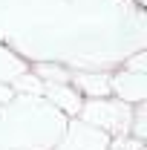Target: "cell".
Instances as JSON below:
<instances>
[{"label": "cell", "mask_w": 147, "mask_h": 150, "mask_svg": "<svg viewBox=\"0 0 147 150\" xmlns=\"http://www.w3.org/2000/svg\"><path fill=\"white\" fill-rule=\"evenodd\" d=\"M26 72V61L9 52L6 46H0V84H12L18 75Z\"/></svg>", "instance_id": "52a82bcc"}, {"label": "cell", "mask_w": 147, "mask_h": 150, "mask_svg": "<svg viewBox=\"0 0 147 150\" xmlns=\"http://www.w3.org/2000/svg\"><path fill=\"white\" fill-rule=\"evenodd\" d=\"M136 3H139V6H144V3H147V0H136Z\"/></svg>", "instance_id": "4fadbf2b"}, {"label": "cell", "mask_w": 147, "mask_h": 150, "mask_svg": "<svg viewBox=\"0 0 147 150\" xmlns=\"http://www.w3.org/2000/svg\"><path fill=\"white\" fill-rule=\"evenodd\" d=\"M64 130V112L43 95H12L0 104V150H52Z\"/></svg>", "instance_id": "6da1fadb"}, {"label": "cell", "mask_w": 147, "mask_h": 150, "mask_svg": "<svg viewBox=\"0 0 147 150\" xmlns=\"http://www.w3.org/2000/svg\"><path fill=\"white\" fill-rule=\"evenodd\" d=\"M37 78L43 84H69L72 75L66 72L64 67H55V64H37Z\"/></svg>", "instance_id": "ba28073f"}, {"label": "cell", "mask_w": 147, "mask_h": 150, "mask_svg": "<svg viewBox=\"0 0 147 150\" xmlns=\"http://www.w3.org/2000/svg\"><path fill=\"white\" fill-rule=\"evenodd\" d=\"M69 81L84 95H90V98H107L110 95V75L107 72H98V69H92V72H75Z\"/></svg>", "instance_id": "8992f818"}, {"label": "cell", "mask_w": 147, "mask_h": 150, "mask_svg": "<svg viewBox=\"0 0 147 150\" xmlns=\"http://www.w3.org/2000/svg\"><path fill=\"white\" fill-rule=\"evenodd\" d=\"M43 98L66 115H78L81 104H84L78 90H72L69 84H43Z\"/></svg>", "instance_id": "5b68a950"}, {"label": "cell", "mask_w": 147, "mask_h": 150, "mask_svg": "<svg viewBox=\"0 0 147 150\" xmlns=\"http://www.w3.org/2000/svg\"><path fill=\"white\" fill-rule=\"evenodd\" d=\"M133 107H136V110H133L130 133H133V139L144 142V139H147V107H144V101H141V104H133Z\"/></svg>", "instance_id": "30bf717a"}, {"label": "cell", "mask_w": 147, "mask_h": 150, "mask_svg": "<svg viewBox=\"0 0 147 150\" xmlns=\"http://www.w3.org/2000/svg\"><path fill=\"white\" fill-rule=\"evenodd\" d=\"M52 150H110V136L87 121H66V130Z\"/></svg>", "instance_id": "3957f363"}, {"label": "cell", "mask_w": 147, "mask_h": 150, "mask_svg": "<svg viewBox=\"0 0 147 150\" xmlns=\"http://www.w3.org/2000/svg\"><path fill=\"white\" fill-rule=\"evenodd\" d=\"M110 150H144V142L130 139V136H118V142H110Z\"/></svg>", "instance_id": "8fae6325"}, {"label": "cell", "mask_w": 147, "mask_h": 150, "mask_svg": "<svg viewBox=\"0 0 147 150\" xmlns=\"http://www.w3.org/2000/svg\"><path fill=\"white\" fill-rule=\"evenodd\" d=\"M110 93H115L118 101H124V104H141L147 98V72L121 69V72L110 75Z\"/></svg>", "instance_id": "277c9868"}, {"label": "cell", "mask_w": 147, "mask_h": 150, "mask_svg": "<svg viewBox=\"0 0 147 150\" xmlns=\"http://www.w3.org/2000/svg\"><path fill=\"white\" fill-rule=\"evenodd\" d=\"M124 69H133V72H147V64H144V52H133V55L124 61Z\"/></svg>", "instance_id": "7c38bea8"}, {"label": "cell", "mask_w": 147, "mask_h": 150, "mask_svg": "<svg viewBox=\"0 0 147 150\" xmlns=\"http://www.w3.org/2000/svg\"><path fill=\"white\" fill-rule=\"evenodd\" d=\"M81 121L104 130L107 136H130V121H133V104H124L118 98H90L81 104Z\"/></svg>", "instance_id": "7a4b0ae2"}, {"label": "cell", "mask_w": 147, "mask_h": 150, "mask_svg": "<svg viewBox=\"0 0 147 150\" xmlns=\"http://www.w3.org/2000/svg\"><path fill=\"white\" fill-rule=\"evenodd\" d=\"M12 87H15L20 95H43V81H40L37 75H29V72L18 75V78L12 81Z\"/></svg>", "instance_id": "9c48e42d"}]
</instances>
